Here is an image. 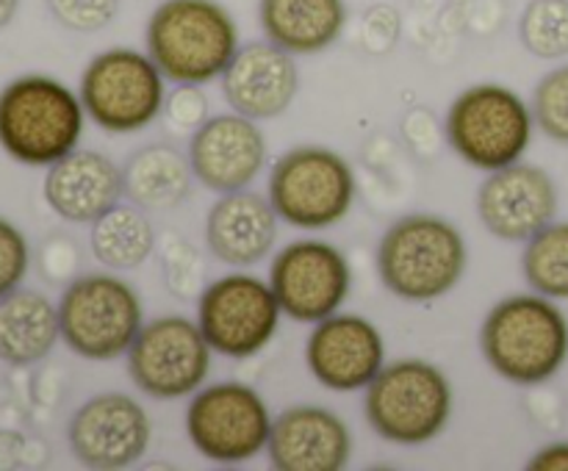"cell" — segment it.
<instances>
[{"label": "cell", "mask_w": 568, "mask_h": 471, "mask_svg": "<svg viewBox=\"0 0 568 471\" xmlns=\"http://www.w3.org/2000/svg\"><path fill=\"white\" fill-rule=\"evenodd\" d=\"M480 352L503 380L536 388L568 360V319L544 294H514L494 305L480 327Z\"/></svg>", "instance_id": "obj_1"}, {"label": "cell", "mask_w": 568, "mask_h": 471, "mask_svg": "<svg viewBox=\"0 0 568 471\" xmlns=\"http://www.w3.org/2000/svg\"><path fill=\"white\" fill-rule=\"evenodd\" d=\"M239 48V25L220 0H161L144 28V50L172 83L220 81Z\"/></svg>", "instance_id": "obj_2"}, {"label": "cell", "mask_w": 568, "mask_h": 471, "mask_svg": "<svg viewBox=\"0 0 568 471\" xmlns=\"http://www.w3.org/2000/svg\"><path fill=\"white\" fill-rule=\"evenodd\" d=\"M469 247L458 227L438 214H405L377 244L381 283L405 303H436L466 275Z\"/></svg>", "instance_id": "obj_3"}, {"label": "cell", "mask_w": 568, "mask_h": 471, "mask_svg": "<svg viewBox=\"0 0 568 471\" xmlns=\"http://www.w3.org/2000/svg\"><path fill=\"white\" fill-rule=\"evenodd\" d=\"M81 94L50 75H20L0 89V147L26 166L55 164L81 144Z\"/></svg>", "instance_id": "obj_4"}, {"label": "cell", "mask_w": 568, "mask_h": 471, "mask_svg": "<svg viewBox=\"0 0 568 471\" xmlns=\"http://www.w3.org/2000/svg\"><path fill=\"white\" fill-rule=\"evenodd\" d=\"M453 382L436 364L403 358L386 364L364 388V416L377 438L397 447H422L453 419Z\"/></svg>", "instance_id": "obj_5"}, {"label": "cell", "mask_w": 568, "mask_h": 471, "mask_svg": "<svg viewBox=\"0 0 568 471\" xmlns=\"http://www.w3.org/2000/svg\"><path fill=\"white\" fill-rule=\"evenodd\" d=\"M444 133L458 158L480 172H494L521 161L532 144L536 116L519 92L483 81L449 103Z\"/></svg>", "instance_id": "obj_6"}, {"label": "cell", "mask_w": 568, "mask_h": 471, "mask_svg": "<svg viewBox=\"0 0 568 471\" xmlns=\"http://www.w3.org/2000/svg\"><path fill=\"white\" fill-rule=\"evenodd\" d=\"M61 341L83 360H114L131 349L144 325L136 288L111 272H89L61 288Z\"/></svg>", "instance_id": "obj_7"}, {"label": "cell", "mask_w": 568, "mask_h": 471, "mask_svg": "<svg viewBox=\"0 0 568 471\" xmlns=\"http://www.w3.org/2000/svg\"><path fill=\"white\" fill-rule=\"evenodd\" d=\"M266 197L286 225L327 231L353 211L358 181L342 153L322 144H297L272 164Z\"/></svg>", "instance_id": "obj_8"}, {"label": "cell", "mask_w": 568, "mask_h": 471, "mask_svg": "<svg viewBox=\"0 0 568 471\" xmlns=\"http://www.w3.org/2000/svg\"><path fill=\"white\" fill-rule=\"evenodd\" d=\"M78 94L87 116L100 131L128 136L161 116L166 78L148 50L109 48L83 66Z\"/></svg>", "instance_id": "obj_9"}, {"label": "cell", "mask_w": 568, "mask_h": 471, "mask_svg": "<svg viewBox=\"0 0 568 471\" xmlns=\"http://www.w3.org/2000/svg\"><path fill=\"white\" fill-rule=\"evenodd\" d=\"M272 413L266 399L247 382H214L192 393L186 436L205 460L242 465L270 447Z\"/></svg>", "instance_id": "obj_10"}, {"label": "cell", "mask_w": 568, "mask_h": 471, "mask_svg": "<svg viewBox=\"0 0 568 471\" xmlns=\"http://www.w3.org/2000/svg\"><path fill=\"white\" fill-rule=\"evenodd\" d=\"M209 338L197 321L181 314L144 321L125 352L128 377L150 399H183L205 386L211 371Z\"/></svg>", "instance_id": "obj_11"}, {"label": "cell", "mask_w": 568, "mask_h": 471, "mask_svg": "<svg viewBox=\"0 0 568 471\" xmlns=\"http://www.w3.org/2000/svg\"><path fill=\"white\" fill-rule=\"evenodd\" d=\"M281 316L270 280L242 269L205 283L197 297L200 330L214 352L233 360L264 352L275 338Z\"/></svg>", "instance_id": "obj_12"}, {"label": "cell", "mask_w": 568, "mask_h": 471, "mask_svg": "<svg viewBox=\"0 0 568 471\" xmlns=\"http://www.w3.org/2000/svg\"><path fill=\"white\" fill-rule=\"evenodd\" d=\"M266 280L283 314L300 325L338 314L353 291L347 255L325 238H297L277 249Z\"/></svg>", "instance_id": "obj_13"}, {"label": "cell", "mask_w": 568, "mask_h": 471, "mask_svg": "<svg viewBox=\"0 0 568 471\" xmlns=\"http://www.w3.org/2000/svg\"><path fill=\"white\" fill-rule=\"evenodd\" d=\"M153 438V421L139 399L122 391L89 397L67 424L72 458L94 471L131 469L144 458Z\"/></svg>", "instance_id": "obj_14"}, {"label": "cell", "mask_w": 568, "mask_h": 471, "mask_svg": "<svg viewBox=\"0 0 568 471\" xmlns=\"http://www.w3.org/2000/svg\"><path fill=\"white\" fill-rule=\"evenodd\" d=\"M558 214V186L544 166L516 161L486 172L477 188V216L499 242L525 244Z\"/></svg>", "instance_id": "obj_15"}, {"label": "cell", "mask_w": 568, "mask_h": 471, "mask_svg": "<svg viewBox=\"0 0 568 471\" xmlns=\"http://www.w3.org/2000/svg\"><path fill=\"white\" fill-rule=\"evenodd\" d=\"M189 164L194 181L214 194L250 188L270 161V144L258 120L227 111L209 116L189 136Z\"/></svg>", "instance_id": "obj_16"}, {"label": "cell", "mask_w": 568, "mask_h": 471, "mask_svg": "<svg viewBox=\"0 0 568 471\" xmlns=\"http://www.w3.org/2000/svg\"><path fill=\"white\" fill-rule=\"evenodd\" d=\"M305 364L327 391H364L386 366V341L375 321L358 314H333L311 327Z\"/></svg>", "instance_id": "obj_17"}, {"label": "cell", "mask_w": 568, "mask_h": 471, "mask_svg": "<svg viewBox=\"0 0 568 471\" xmlns=\"http://www.w3.org/2000/svg\"><path fill=\"white\" fill-rule=\"evenodd\" d=\"M220 83L231 111L258 122L275 120L286 114L297 98L300 70L288 50L261 39L239 48Z\"/></svg>", "instance_id": "obj_18"}, {"label": "cell", "mask_w": 568, "mask_h": 471, "mask_svg": "<svg viewBox=\"0 0 568 471\" xmlns=\"http://www.w3.org/2000/svg\"><path fill=\"white\" fill-rule=\"evenodd\" d=\"M353 447V432L336 410L294 405L272 421L266 454L277 471H342Z\"/></svg>", "instance_id": "obj_19"}, {"label": "cell", "mask_w": 568, "mask_h": 471, "mask_svg": "<svg viewBox=\"0 0 568 471\" xmlns=\"http://www.w3.org/2000/svg\"><path fill=\"white\" fill-rule=\"evenodd\" d=\"M42 197L48 208L64 222L92 225L125 197L122 166H116V161L100 150L75 147L48 166Z\"/></svg>", "instance_id": "obj_20"}, {"label": "cell", "mask_w": 568, "mask_h": 471, "mask_svg": "<svg viewBox=\"0 0 568 471\" xmlns=\"http://www.w3.org/2000/svg\"><path fill=\"white\" fill-rule=\"evenodd\" d=\"M277 222L281 216L264 194L250 188L216 194L205 216V244L220 264L247 269L272 255Z\"/></svg>", "instance_id": "obj_21"}, {"label": "cell", "mask_w": 568, "mask_h": 471, "mask_svg": "<svg viewBox=\"0 0 568 471\" xmlns=\"http://www.w3.org/2000/svg\"><path fill=\"white\" fill-rule=\"evenodd\" d=\"M258 25L264 39L292 55L331 50L347 28L344 0H258Z\"/></svg>", "instance_id": "obj_22"}, {"label": "cell", "mask_w": 568, "mask_h": 471, "mask_svg": "<svg viewBox=\"0 0 568 471\" xmlns=\"http://www.w3.org/2000/svg\"><path fill=\"white\" fill-rule=\"evenodd\" d=\"M61 338L59 305L33 288L0 297V364L33 366L48 358Z\"/></svg>", "instance_id": "obj_23"}, {"label": "cell", "mask_w": 568, "mask_h": 471, "mask_svg": "<svg viewBox=\"0 0 568 471\" xmlns=\"http://www.w3.org/2000/svg\"><path fill=\"white\" fill-rule=\"evenodd\" d=\"M125 197L144 211L178 208L192 194L194 172L189 155L172 144H144L122 166Z\"/></svg>", "instance_id": "obj_24"}, {"label": "cell", "mask_w": 568, "mask_h": 471, "mask_svg": "<svg viewBox=\"0 0 568 471\" xmlns=\"http://www.w3.org/2000/svg\"><path fill=\"white\" fill-rule=\"evenodd\" d=\"M159 247L150 211L136 203H116L100 219L92 222L89 231V249L103 266L114 272L139 269Z\"/></svg>", "instance_id": "obj_25"}, {"label": "cell", "mask_w": 568, "mask_h": 471, "mask_svg": "<svg viewBox=\"0 0 568 471\" xmlns=\"http://www.w3.org/2000/svg\"><path fill=\"white\" fill-rule=\"evenodd\" d=\"M521 272L527 286L549 299H568V222H549L525 242Z\"/></svg>", "instance_id": "obj_26"}, {"label": "cell", "mask_w": 568, "mask_h": 471, "mask_svg": "<svg viewBox=\"0 0 568 471\" xmlns=\"http://www.w3.org/2000/svg\"><path fill=\"white\" fill-rule=\"evenodd\" d=\"M519 42L541 61L568 55V0H530L519 17Z\"/></svg>", "instance_id": "obj_27"}, {"label": "cell", "mask_w": 568, "mask_h": 471, "mask_svg": "<svg viewBox=\"0 0 568 471\" xmlns=\"http://www.w3.org/2000/svg\"><path fill=\"white\" fill-rule=\"evenodd\" d=\"M161 272L172 297L192 303L205 288V260L181 233H170L161 244Z\"/></svg>", "instance_id": "obj_28"}, {"label": "cell", "mask_w": 568, "mask_h": 471, "mask_svg": "<svg viewBox=\"0 0 568 471\" xmlns=\"http://www.w3.org/2000/svg\"><path fill=\"white\" fill-rule=\"evenodd\" d=\"M530 109L538 131L568 147V64L555 66L538 81Z\"/></svg>", "instance_id": "obj_29"}, {"label": "cell", "mask_w": 568, "mask_h": 471, "mask_svg": "<svg viewBox=\"0 0 568 471\" xmlns=\"http://www.w3.org/2000/svg\"><path fill=\"white\" fill-rule=\"evenodd\" d=\"M61 28L75 33H94L111 25L120 11V0H44Z\"/></svg>", "instance_id": "obj_30"}, {"label": "cell", "mask_w": 568, "mask_h": 471, "mask_svg": "<svg viewBox=\"0 0 568 471\" xmlns=\"http://www.w3.org/2000/svg\"><path fill=\"white\" fill-rule=\"evenodd\" d=\"M37 266L39 275L44 277V283L50 286H61L75 280L78 272H81V247L72 236L67 233H50L42 244H39L37 253Z\"/></svg>", "instance_id": "obj_31"}, {"label": "cell", "mask_w": 568, "mask_h": 471, "mask_svg": "<svg viewBox=\"0 0 568 471\" xmlns=\"http://www.w3.org/2000/svg\"><path fill=\"white\" fill-rule=\"evenodd\" d=\"M403 33V17L394 6L375 3L358 22V44L366 55H388Z\"/></svg>", "instance_id": "obj_32"}, {"label": "cell", "mask_w": 568, "mask_h": 471, "mask_svg": "<svg viewBox=\"0 0 568 471\" xmlns=\"http://www.w3.org/2000/svg\"><path fill=\"white\" fill-rule=\"evenodd\" d=\"M161 116H164L170 131L189 133V136H192V133L211 116L209 98H205L203 86H194V83H175V89L166 92Z\"/></svg>", "instance_id": "obj_33"}, {"label": "cell", "mask_w": 568, "mask_h": 471, "mask_svg": "<svg viewBox=\"0 0 568 471\" xmlns=\"http://www.w3.org/2000/svg\"><path fill=\"white\" fill-rule=\"evenodd\" d=\"M31 266V247L28 238L14 222L0 216V297L22 286Z\"/></svg>", "instance_id": "obj_34"}, {"label": "cell", "mask_w": 568, "mask_h": 471, "mask_svg": "<svg viewBox=\"0 0 568 471\" xmlns=\"http://www.w3.org/2000/svg\"><path fill=\"white\" fill-rule=\"evenodd\" d=\"M399 131H403L405 144L419 155L422 161H433L442 150V139H447L444 125L438 122V116L433 114L425 105H414L408 109V114L399 122Z\"/></svg>", "instance_id": "obj_35"}, {"label": "cell", "mask_w": 568, "mask_h": 471, "mask_svg": "<svg viewBox=\"0 0 568 471\" xmlns=\"http://www.w3.org/2000/svg\"><path fill=\"white\" fill-rule=\"evenodd\" d=\"M39 441H28L17 430H0V469H26L33 465L31 458L39 460V465L48 463V454H33Z\"/></svg>", "instance_id": "obj_36"}, {"label": "cell", "mask_w": 568, "mask_h": 471, "mask_svg": "<svg viewBox=\"0 0 568 471\" xmlns=\"http://www.w3.org/2000/svg\"><path fill=\"white\" fill-rule=\"evenodd\" d=\"M527 469L532 471H568V441H552L547 447L538 449L530 460Z\"/></svg>", "instance_id": "obj_37"}, {"label": "cell", "mask_w": 568, "mask_h": 471, "mask_svg": "<svg viewBox=\"0 0 568 471\" xmlns=\"http://www.w3.org/2000/svg\"><path fill=\"white\" fill-rule=\"evenodd\" d=\"M20 3L22 0H0V31L14 22L17 11H20Z\"/></svg>", "instance_id": "obj_38"}, {"label": "cell", "mask_w": 568, "mask_h": 471, "mask_svg": "<svg viewBox=\"0 0 568 471\" xmlns=\"http://www.w3.org/2000/svg\"><path fill=\"white\" fill-rule=\"evenodd\" d=\"M0 386H3V375H0Z\"/></svg>", "instance_id": "obj_39"}]
</instances>
